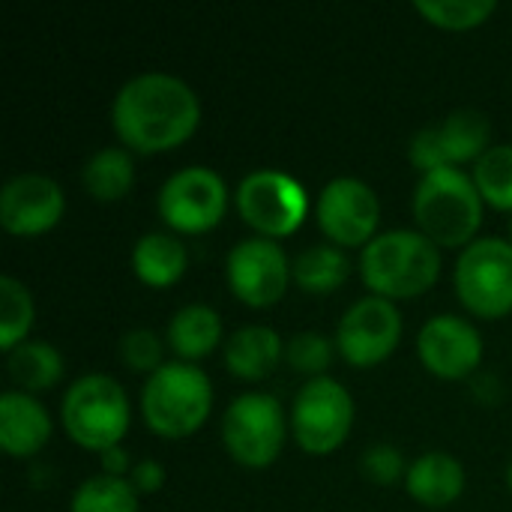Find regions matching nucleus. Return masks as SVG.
Masks as SVG:
<instances>
[{
    "instance_id": "obj_8",
    "label": "nucleus",
    "mask_w": 512,
    "mask_h": 512,
    "mask_svg": "<svg viewBox=\"0 0 512 512\" xmlns=\"http://www.w3.org/2000/svg\"><path fill=\"white\" fill-rule=\"evenodd\" d=\"M354 426V399L333 378H312L294 399L291 432L312 456L339 450Z\"/></svg>"
},
{
    "instance_id": "obj_18",
    "label": "nucleus",
    "mask_w": 512,
    "mask_h": 512,
    "mask_svg": "<svg viewBox=\"0 0 512 512\" xmlns=\"http://www.w3.org/2000/svg\"><path fill=\"white\" fill-rule=\"evenodd\" d=\"M408 495L432 510L450 507L465 492V468L450 453H423L405 477Z\"/></svg>"
},
{
    "instance_id": "obj_1",
    "label": "nucleus",
    "mask_w": 512,
    "mask_h": 512,
    "mask_svg": "<svg viewBox=\"0 0 512 512\" xmlns=\"http://www.w3.org/2000/svg\"><path fill=\"white\" fill-rule=\"evenodd\" d=\"M117 138L138 153H162L189 141L201 123L195 90L168 72H144L120 87L111 105Z\"/></svg>"
},
{
    "instance_id": "obj_5",
    "label": "nucleus",
    "mask_w": 512,
    "mask_h": 512,
    "mask_svg": "<svg viewBox=\"0 0 512 512\" xmlns=\"http://www.w3.org/2000/svg\"><path fill=\"white\" fill-rule=\"evenodd\" d=\"M60 417L78 447L105 453L120 447L129 429V399L111 375H84L66 390Z\"/></svg>"
},
{
    "instance_id": "obj_22",
    "label": "nucleus",
    "mask_w": 512,
    "mask_h": 512,
    "mask_svg": "<svg viewBox=\"0 0 512 512\" xmlns=\"http://www.w3.org/2000/svg\"><path fill=\"white\" fill-rule=\"evenodd\" d=\"M9 375L21 393H42L60 384L63 357L48 342H24L9 354Z\"/></svg>"
},
{
    "instance_id": "obj_20",
    "label": "nucleus",
    "mask_w": 512,
    "mask_h": 512,
    "mask_svg": "<svg viewBox=\"0 0 512 512\" xmlns=\"http://www.w3.org/2000/svg\"><path fill=\"white\" fill-rule=\"evenodd\" d=\"M219 342H222V321L216 309L204 303L183 306L168 324V345L186 363L204 360L207 354L216 351Z\"/></svg>"
},
{
    "instance_id": "obj_16",
    "label": "nucleus",
    "mask_w": 512,
    "mask_h": 512,
    "mask_svg": "<svg viewBox=\"0 0 512 512\" xmlns=\"http://www.w3.org/2000/svg\"><path fill=\"white\" fill-rule=\"evenodd\" d=\"M66 210L63 189L45 174H18L0 192V225L15 237L45 234Z\"/></svg>"
},
{
    "instance_id": "obj_27",
    "label": "nucleus",
    "mask_w": 512,
    "mask_h": 512,
    "mask_svg": "<svg viewBox=\"0 0 512 512\" xmlns=\"http://www.w3.org/2000/svg\"><path fill=\"white\" fill-rule=\"evenodd\" d=\"M474 183L498 210H512V144L489 147L474 165Z\"/></svg>"
},
{
    "instance_id": "obj_12",
    "label": "nucleus",
    "mask_w": 512,
    "mask_h": 512,
    "mask_svg": "<svg viewBox=\"0 0 512 512\" xmlns=\"http://www.w3.org/2000/svg\"><path fill=\"white\" fill-rule=\"evenodd\" d=\"M321 231L336 246H369L378 231L381 219V201L372 192L369 183L357 177H336L330 180L315 207Z\"/></svg>"
},
{
    "instance_id": "obj_24",
    "label": "nucleus",
    "mask_w": 512,
    "mask_h": 512,
    "mask_svg": "<svg viewBox=\"0 0 512 512\" xmlns=\"http://www.w3.org/2000/svg\"><path fill=\"white\" fill-rule=\"evenodd\" d=\"M294 282L306 294H330L345 285L348 279V258L336 246H312L294 261Z\"/></svg>"
},
{
    "instance_id": "obj_32",
    "label": "nucleus",
    "mask_w": 512,
    "mask_h": 512,
    "mask_svg": "<svg viewBox=\"0 0 512 512\" xmlns=\"http://www.w3.org/2000/svg\"><path fill=\"white\" fill-rule=\"evenodd\" d=\"M129 483H132L138 492H144V495L159 492V489L165 486V468H162L159 462H153V459H144V462H138V465L132 468Z\"/></svg>"
},
{
    "instance_id": "obj_34",
    "label": "nucleus",
    "mask_w": 512,
    "mask_h": 512,
    "mask_svg": "<svg viewBox=\"0 0 512 512\" xmlns=\"http://www.w3.org/2000/svg\"><path fill=\"white\" fill-rule=\"evenodd\" d=\"M507 480H510V489H512V465H510V471H507Z\"/></svg>"
},
{
    "instance_id": "obj_7",
    "label": "nucleus",
    "mask_w": 512,
    "mask_h": 512,
    "mask_svg": "<svg viewBox=\"0 0 512 512\" xmlns=\"http://www.w3.org/2000/svg\"><path fill=\"white\" fill-rule=\"evenodd\" d=\"M456 294L480 318L512 312V243L501 237L474 240L456 264Z\"/></svg>"
},
{
    "instance_id": "obj_13",
    "label": "nucleus",
    "mask_w": 512,
    "mask_h": 512,
    "mask_svg": "<svg viewBox=\"0 0 512 512\" xmlns=\"http://www.w3.org/2000/svg\"><path fill=\"white\" fill-rule=\"evenodd\" d=\"M288 255L276 240L252 237L231 249L228 255V285L246 306H273L288 291Z\"/></svg>"
},
{
    "instance_id": "obj_33",
    "label": "nucleus",
    "mask_w": 512,
    "mask_h": 512,
    "mask_svg": "<svg viewBox=\"0 0 512 512\" xmlns=\"http://www.w3.org/2000/svg\"><path fill=\"white\" fill-rule=\"evenodd\" d=\"M102 474H108V477H123L126 471H129V453L123 450V447H111V450H105L102 453Z\"/></svg>"
},
{
    "instance_id": "obj_26",
    "label": "nucleus",
    "mask_w": 512,
    "mask_h": 512,
    "mask_svg": "<svg viewBox=\"0 0 512 512\" xmlns=\"http://www.w3.org/2000/svg\"><path fill=\"white\" fill-rule=\"evenodd\" d=\"M33 327V300L30 291L12 279H0V348L12 354L18 345H24V336Z\"/></svg>"
},
{
    "instance_id": "obj_4",
    "label": "nucleus",
    "mask_w": 512,
    "mask_h": 512,
    "mask_svg": "<svg viewBox=\"0 0 512 512\" xmlns=\"http://www.w3.org/2000/svg\"><path fill=\"white\" fill-rule=\"evenodd\" d=\"M210 408L213 387L195 363H165L141 393L144 423L159 438H189L207 423Z\"/></svg>"
},
{
    "instance_id": "obj_11",
    "label": "nucleus",
    "mask_w": 512,
    "mask_h": 512,
    "mask_svg": "<svg viewBox=\"0 0 512 512\" xmlns=\"http://www.w3.org/2000/svg\"><path fill=\"white\" fill-rule=\"evenodd\" d=\"M402 339V315L393 300L363 297L339 321L336 348L339 354L360 369L384 363Z\"/></svg>"
},
{
    "instance_id": "obj_25",
    "label": "nucleus",
    "mask_w": 512,
    "mask_h": 512,
    "mask_svg": "<svg viewBox=\"0 0 512 512\" xmlns=\"http://www.w3.org/2000/svg\"><path fill=\"white\" fill-rule=\"evenodd\" d=\"M69 512H138V489L123 477L99 474L75 489Z\"/></svg>"
},
{
    "instance_id": "obj_3",
    "label": "nucleus",
    "mask_w": 512,
    "mask_h": 512,
    "mask_svg": "<svg viewBox=\"0 0 512 512\" xmlns=\"http://www.w3.org/2000/svg\"><path fill=\"white\" fill-rule=\"evenodd\" d=\"M414 219L435 246H471L483 225V195L474 177L453 165L423 174L414 192Z\"/></svg>"
},
{
    "instance_id": "obj_31",
    "label": "nucleus",
    "mask_w": 512,
    "mask_h": 512,
    "mask_svg": "<svg viewBox=\"0 0 512 512\" xmlns=\"http://www.w3.org/2000/svg\"><path fill=\"white\" fill-rule=\"evenodd\" d=\"M360 468H363V474H366L372 483H378V486H393V483L402 480V474H405V459H402V453H399L396 447H390V444H375V447H369V450L363 453Z\"/></svg>"
},
{
    "instance_id": "obj_6",
    "label": "nucleus",
    "mask_w": 512,
    "mask_h": 512,
    "mask_svg": "<svg viewBox=\"0 0 512 512\" xmlns=\"http://www.w3.org/2000/svg\"><path fill=\"white\" fill-rule=\"evenodd\" d=\"M288 423L276 396L243 393L222 417V441L234 462L246 468H267L285 447Z\"/></svg>"
},
{
    "instance_id": "obj_17",
    "label": "nucleus",
    "mask_w": 512,
    "mask_h": 512,
    "mask_svg": "<svg viewBox=\"0 0 512 512\" xmlns=\"http://www.w3.org/2000/svg\"><path fill=\"white\" fill-rule=\"evenodd\" d=\"M51 438V417L30 393L9 390L0 396V447L15 456H36Z\"/></svg>"
},
{
    "instance_id": "obj_29",
    "label": "nucleus",
    "mask_w": 512,
    "mask_h": 512,
    "mask_svg": "<svg viewBox=\"0 0 512 512\" xmlns=\"http://www.w3.org/2000/svg\"><path fill=\"white\" fill-rule=\"evenodd\" d=\"M288 363L297 369V372H306V375H321L330 360H333V342L321 333H297L288 348Z\"/></svg>"
},
{
    "instance_id": "obj_2",
    "label": "nucleus",
    "mask_w": 512,
    "mask_h": 512,
    "mask_svg": "<svg viewBox=\"0 0 512 512\" xmlns=\"http://www.w3.org/2000/svg\"><path fill=\"white\" fill-rule=\"evenodd\" d=\"M366 288L384 300H408L426 294L441 276V252L420 231L378 234L360 258Z\"/></svg>"
},
{
    "instance_id": "obj_28",
    "label": "nucleus",
    "mask_w": 512,
    "mask_h": 512,
    "mask_svg": "<svg viewBox=\"0 0 512 512\" xmlns=\"http://www.w3.org/2000/svg\"><path fill=\"white\" fill-rule=\"evenodd\" d=\"M414 9L441 30H474L498 9L495 0H417Z\"/></svg>"
},
{
    "instance_id": "obj_14",
    "label": "nucleus",
    "mask_w": 512,
    "mask_h": 512,
    "mask_svg": "<svg viewBox=\"0 0 512 512\" xmlns=\"http://www.w3.org/2000/svg\"><path fill=\"white\" fill-rule=\"evenodd\" d=\"M489 120L480 111H453L441 126H426L411 141V162L429 174L435 168L477 162L489 150Z\"/></svg>"
},
{
    "instance_id": "obj_10",
    "label": "nucleus",
    "mask_w": 512,
    "mask_h": 512,
    "mask_svg": "<svg viewBox=\"0 0 512 512\" xmlns=\"http://www.w3.org/2000/svg\"><path fill=\"white\" fill-rule=\"evenodd\" d=\"M228 207L225 180L201 165L171 174L159 192V216L180 234H204L216 228Z\"/></svg>"
},
{
    "instance_id": "obj_23",
    "label": "nucleus",
    "mask_w": 512,
    "mask_h": 512,
    "mask_svg": "<svg viewBox=\"0 0 512 512\" xmlns=\"http://www.w3.org/2000/svg\"><path fill=\"white\" fill-rule=\"evenodd\" d=\"M84 189L99 201H120L135 180V162L120 147H105L84 165Z\"/></svg>"
},
{
    "instance_id": "obj_21",
    "label": "nucleus",
    "mask_w": 512,
    "mask_h": 512,
    "mask_svg": "<svg viewBox=\"0 0 512 512\" xmlns=\"http://www.w3.org/2000/svg\"><path fill=\"white\" fill-rule=\"evenodd\" d=\"M189 252L174 234H147L132 249V270L150 288H168L186 273Z\"/></svg>"
},
{
    "instance_id": "obj_19",
    "label": "nucleus",
    "mask_w": 512,
    "mask_h": 512,
    "mask_svg": "<svg viewBox=\"0 0 512 512\" xmlns=\"http://www.w3.org/2000/svg\"><path fill=\"white\" fill-rule=\"evenodd\" d=\"M285 354V345L273 327L252 324L237 330L225 345V366L243 381L267 378Z\"/></svg>"
},
{
    "instance_id": "obj_9",
    "label": "nucleus",
    "mask_w": 512,
    "mask_h": 512,
    "mask_svg": "<svg viewBox=\"0 0 512 512\" xmlns=\"http://www.w3.org/2000/svg\"><path fill=\"white\" fill-rule=\"evenodd\" d=\"M237 210L255 231H261V237H288L306 222L309 195L294 177L264 168L243 177Z\"/></svg>"
},
{
    "instance_id": "obj_30",
    "label": "nucleus",
    "mask_w": 512,
    "mask_h": 512,
    "mask_svg": "<svg viewBox=\"0 0 512 512\" xmlns=\"http://www.w3.org/2000/svg\"><path fill=\"white\" fill-rule=\"evenodd\" d=\"M120 357L135 372H159L162 363V339L153 330H129L120 339Z\"/></svg>"
},
{
    "instance_id": "obj_15",
    "label": "nucleus",
    "mask_w": 512,
    "mask_h": 512,
    "mask_svg": "<svg viewBox=\"0 0 512 512\" xmlns=\"http://www.w3.org/2000/svg\"><path fill=\"white\" fill-rule=\"evenodd\" d=\"M417 351L423 366L447 381L468 378L471 372L480 369L483 360V339L477 327L465 318L456 315H438L423 324Z\"/></svg>"
}]
</instances>
